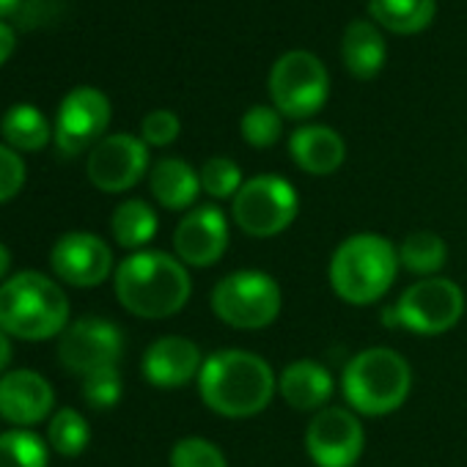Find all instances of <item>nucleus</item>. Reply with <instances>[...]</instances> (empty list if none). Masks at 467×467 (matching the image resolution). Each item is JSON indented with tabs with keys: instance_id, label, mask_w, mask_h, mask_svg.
<instances>
[{
	"instance_id": "nucleus-1",
	"label": "nucleus",
	"mask_w": 467,
	"mask_h": 467,
	"mask_svg": "<svg viewBox=\"0 0 467 467\" xmlns=\"http://www.w3.org/2000/svg\"><path fill=\"white\" fill-rule=\"evenodd\" d=\"M201 401L223 418H254L270 407L278 393V377L273 366L245 349H220L203 358L198 374Z\"/></svg>"
},
{
	"instance_id": "nucleus-2",
	"label": "nucleus",
	"mask_w": 467,
	"mask_h": 467,
	"mask_svg": "<svg viewBox=\"0 0 467 467\" xmlns=\"http://www.w3.org/2000/svg\"><path fill=\"white\" fill-rule=\"evenodd\" d=\"M113 289L116 300L132 317L168 319L187 306L192 281L176 256L162 251H138L116 267Z\"/></svg>"
},
{
	"instance_id": "nucleus-3",
	"label": "nucleus",
	"mask_w": 467,
	"mask_h": 467,
	"mask_svg": "<svg viewBox=\"0 0 467 467\" xmlns=\"http://www.w3.org/2000/svg\"><path fill=\"white\" fill-rule=\"evenodd\" d=\"M399 275V248L382 234H352L330 256L327 278L349 306H371L388 295Z\"/></svg>"
},
{
	"instance_id": "nucleus-4",
	"label": "nucleus",
	"mask_w": 467,
	"mask_h": 467,
	"mask_svg": "<svg viewBox=\"0 0 467 467\" xmlns=\"http://www.w3.org/2000/svg\"><path fill=\"white\" fill-rule=\"evenodd\" d=\"M69 297L45 273H17L0 284V327L20 341H47L67 330Z\"/></svg>"
},
{
	"instance_id": "nucleus-5",
	"label": "nucleus",
	"mask_w": 467,
	"mask_h": 467,
	"mask_svg": "<svg viewBox=\"0 0 467 467\" xmlns=\"http://www.w3.org/2000/svg\"><path fill=\"white\" fill-rule=\"evenodd\" d=\"M341 390L352 412L379 418L396 412L412 390V368L390 347H368L349 358Z\"/></svg>"
},
{
	"instance_id": "nucleus-6",
	"label": "nucleus",
	"mask_w": 467,
	"mask_h": 467,
	"mask_svg": "<svg viewBox=\"0 0 467 467\" xmlns=\"http://www.w3.org/2000/svg\"><path fill=\"white\" fill-rule=\"evenodd\" d=\"M209 306L212 314L228 327L265 330L278 319L284 295L273 275L259 270H237L214 284Z\"/></svg>"
},
{
	"instance_id": "nucleus-7",
	"label": "nucleus",
	"mask_w": 467,
	"mask_h": 467,
	"mask_svg": "<svg viewBox=\"0 0 467 467\" xmlns=\"http://www.w3.org/2000/svg\"><path fill=\"white\" fill-rule=\"evenodd\" d=\"M300 212V195L292 182L278 173H259L245 179L231 198V217L248 237L267 240L286 231Z\"/></svg>"
},
{
	"instance_id": "nucleus-8",
	"label": "nucleus",
	"mask_w": 467,
	"mask_h": 467,
	"mask_svg": "<svg viewBox=\"0 0 467 467\" xmlns=\"http://www.w3.org/2000/svg\"><path fill=\"white\" fill-rule=\"evenodd\" d=\"M270 97L273 108L286 119L317 116L330 97V78L325 64L308 50L284 53L270 69Z\"/></svg>"
},
{
	"instance_id": "nucleus-9",
	"label": "nucleus",
	"mask_w": 467,
	"mask_h": 467,
	"mask_svg": "<svg viewBox=\"0 0 467 467\" xmlns=\"http://www.w3.org/2000/svg\"><path fill=\"white\" fill-rule=\"evenodd\" d=\"M393 314L396 325L415 336H440L459 325L464 314V292L456 281L442 275L420 278L401 292Z\"/></svg>"
},
{
	"instance_id": "nucleus-10",
	"label": "nucleus",
	"mask_w": 467,
	"mask_h": 467,
	"mask_svg": "<svg viewBox=\"0 0 467 467\" xmlns=\"http://www.w3.org/2000/svg\"><path fill=\"white\" fill-rule=\"evenodd\" d=\"M110 99L94 88V86H78L72 88L56 116V146L67 157H78L83 151H91L102 138L110 124Z\"/></svg>"
},
{
	"instance_id": "nucleus-11",
	"label": "nucleus",
	"mask_w": 467,
	"mask_h": 467,
	"mask_svg": "<svg viewBox=\"0 0 467 467\" xmlns=\"http://www.w3.org/2000/svg\"><path fill=\"white\" fill-rule=\"evenodd\" d=\"M366 448V431L358 412L325 407L314 412L306 429V451L317 467H355Z\"/></svg>"
},
{
	"instance_id": "nucleus-12",
	"label": "nucleus",
	"mask_w": 467,
	"mask_h": 467,
	"mask_svg": "<svg viewBox=\"0 0 467 467\" xmlns=\"http://www.w3.org/2000/svg\"><path fill=\"white\" fill-rule=\"evenodd\" d=\"M121 352L124 336L119 325L99 317H83L67 325V330L58 338V360L64 363V368L80 377L119 366Z\"/></svg>"
},
{
	"instance_id": "nucleus-13",
	"label": "nucleus",
	"mask_w": 467,
	"mask_h": 467,
	"mask_svg": "<svg viewBox=\"0 0 467 467\" xmlns=\"http://www.w3.org/2000/svg\"><path fill=\"white\" fill-rule=\"evenodd\" d=\"M149 171V146L127 132L105 135L86 162L91 184L102 192H124L135 187Z\"/></svg>"
},
{
	"instance_id": "nucleus-14",
	"label": "nucleus",
	"mask_w": 467,
	"mask_h": 467,
	"mask_svg": "<svg viewBox=\"0 0 467 467\" xmlns=\"http://www.w3.org/2000/svg\"><path fill=\"white\" fill-rule=\"evenodd\" d=\"M228 248V220L214 203L192 206L173 231V251L184 267H214Z\"/></svg>"
},
{
	"instance_id": "nucleus-15",
	"label": "nucleus",
	"mask_w": 467,
	"mask_h": 467,
	"mask_svg": "<svg viewBox=\"0 0 467 467\" xmlns=\"http://www.w3.org/2000/svg\"><path fill=\"white\" fill-rule=\"evenodd\" d=\"M53 273L78 289L99 286L113 273V251L88 231H69L50 251Z\"/></svg>"
},
{
	"instance_id": "nucleus-16",
	"label": "nucleus",
	"mask_w": 467,
	"mask_h": 467,
	"mask_svg": "<svg viewBox=\"0 0 467 467\" xmlns=\"http://www.w3.org/2000/svg\"><path fill=\"white\" fill-rule=\"evenodd\" d=\"M56 404L50 382L31 368L6 371L0 377V418L12 426L28 429L50 418Z\"/></svg>"
},
{
	"instance_id": "nucleus-17",
	"label": "nucleus",
	"mask_w": 467,
	"mask_h": 467,
	"mask_svg": "<svg viewBox=\"0 0 467 467\" xmlns=\"http://www.w3.org/2000/svg\"><path fill=\"white\" fill-rule=\"evenodd\" d=\"M201 366L203 358L195 341L184 336H162L146 349L140 371L154 388H182L198 379Z\"/></svg>"
},
{
	"instance_id": "nucleus-18",
	"label": "nucleus",
	"mask_w": 467,
	"mask_h": 467,
	"mask_svg": "<svg viewBox=\"0 0 467 467\" xmlns=\"http://www.w3.org/2000/svg\"><path fill=\"white\" fill-rule=\"evenodd\" d=\"M289 154L300 171L311 176H330L344 165L347 143L333 127L306 124L289 135Z\"/></svg>"
},
{
	"instance_id": "nucleus-19",
	"label": "nucleus",
	"mask_w": 467,
	"mask_h": 467,
	"mask_svg": "<svg viewBox=\"0 0 467 467\" xmlns=\"http://www.w3.org/2000/svg\"><path fill=\"white\" fill-rule=\"evenodd\" d=\"M333 374L317 360H295L278 374L281 399L300 412H319L333 396Z\"/></svg>"
},
{
	"instance_id": "nucleus-20",
	"label": "nucleus",
	"mask_w": 467,
	"mask_h": 467,
	"mask_svg": "<svg viewBox=\"0 0 467 467\" xmlns=\"http://www.w3.org/2000/svg\"><path fill=\"white\" fill-rule=\"evenodd\" d=\"M149 187L160 206L171 212H182L195 206V198L201 192V179L187 160L162 157L149 171Z\"/></svg>"
},
{
	"instance_id": "nucleus-21",
	"label": "nucleus",
	"mask_w": 467,
	"mask_h": 467,
	"mask_svg": "<svg viewBox=\"0 0 467 467\" xmlns=\"http://www.w3.org/2000/svg\"><path fill=\"white\" fill-rule=\"evenodd\" d=\"M341 58L352 78L358 80L377 78L388 58V45L379 28L368 20H352L341 39Z\"/></svg>"
},
{
	"instance_id": "nucleus-22",
	"label": "nucleus",
	"mask_w": 467,
	"mask_h": 467,
	"mask_svg": "<svg viewBox=\"0 0 467 467\" xmlns=\"http://www.w3.org/2000/svg\"><path fill=\"white\" fill-rule=\"evenodd\" d=\"M437 0H368V15L390 34L412 36L431 26Z\"/></svg>"
},
{
	"instance_id": "nucleus-23",
	"label": "nucleus",
	"mask_w": 467,
	"mask_h": 467,
	"mask_svg": "<svg viewBox=\"0 0 467 467\" xmlns=\"http://www.w3.org/2000/svg\"><path fill=\"white\" fill-rule=\"evenodd\" d=\"M157 228H160L157 212L146 201H140V198L121 201L113 209L110 231H113L116 245H121L124 251H135L138 254L143 245H149L154 240Z\"/></svg>"
},
{
	"instance_id": "nucleus-24",
	"label": "nucleus",
	"mask_w": 467,
	"mask_h": 467,
	"mask_svg": "<svg viewBox=\"0 0 467 467\" xmlns=\"http://www.w3.org/2000/svg\"><path fill=\"white\" fill-rule=\"evenodd\" d=\"M6 146L15 151H42L53 140V127L45 113L34 105H12L0 121Z\"/></svg>"
},
{
	"instance_id": "nucleus-25",
	"label": "nucleus",
	"mask_w": 467,
	"mask_h": 467,
	"mask_svg": "<svg viewBox=\"0 0 467 467\" xmlns=\"http://www.w3.org/2000/svg\"><path fill=\"white\" fill-rule=\"evenodd\" d=\"M448 259L445 240L434 231H412L399 245V265L420 278H434Z\"/></svg>"
},
{
	"instance_id": "nucleus-26",
	"label": "nucleus",
	"mask_w": 467,
	"mask_h": 467,
	"mask_svg": "<svg viewBox=\"0 0 467 467\" xmlns=\"http://www.w3.org/2000/svg\"><path fill=\"white\" fill-rule=\"evenodd\" d=\"M50 448L28 429H12L0 434V467H47Z\"/></svg>"
},
{
	"instance_id": "nucleus-27",
	"label": "nucleus",
	"mask_w": 467,
	"mask_h": 467,
	"mask_svg": "<svg viewBox=\"0 0 467 467\" xmlns=\"http://www.w3.org/2000/svg\"><path fill=\"white\" fill-rule=\"evenodd\" d=\"M47 442L53 451H58L61 456H78L88 448L91 442V429L86 423V418L72 410L64 407L50 418V429H47Z\"/></svg>"
},
{
	"instance_id": "nucleus-28",
	"label": "nucleus",
	"mask_w": 467,
	"mask_h": 467,
	"mask_svg": "<svg viewBox=\"0 0 467 467\" xmlns=\"http://www.w3.org/2000/svg\"><path fill=\"white\" fill-rule=\"evenodd\" d=\"M198 179H201V190H203L209 198H214V201L234 198V195L240 192V187L245 184L240 165L234 162L231 157H209V160L201 165Z\"/></svg>"
},
{
	"instance_id": "nucleus-29",
	"label": "nucleus",
	"mask_w": 467,
	"mask_h": 467,
	"mask_svg": "<svg viewBox=\"0 0 467 467\" xmlns=\"http://www.w3.org/2000/svg\"><path fill=\"white\" fill-rule=\"evenodd\" d=\"M243 140L254 149H270L284 135V116L273 105H254L240 121Z\"/></svg>"
},
{
	"instance_id": "nucleus-30",
	"label": "nucleus",
	"mask_w": 467,
	"mask_h": 467,
	"mask_svg": "<svg viewBox=\"0 0 467 467\" xmlns=\"http://www.w3.org/2000/svg\"><path fill=\"white\" fill-rule=\"evenodd\" d=\"M171 467H228V459L206 437H182L171 448Z\"/></svg>"
},
{
	"instance_id": "nucleus-31",
	"label": "nucleus",
	"mask_w": 467,
	"mask_h": 467,
	"mask_svg": "<svg viewBox=\"0 0 467 467\" xmlns=\"http://www.w3.org/2000/svg\"><path fill=\"white\" fill-rule=\"evenodd\" d=\"M121 374H119V366L113 368H102V371H94L88 377H83V399L88 407L94 410H110L119 404L121 399Z\"/></svg>"
},
{
	"instance_id": "nucleus-32",
	"label": "nucleus",
	"mask_w": 467,
	"mask_h": 467,
	"mask_svg": "<svg viewBox=\"0 0 467 467\" xmlns=\"http://www.w3.org/2000/svg\"><path fill=\"white\" fill-rule=\"evenodd\" d=\"M182 132V121L173 110H151L140 121V140L146 146H171Z\"/></svg>"
},
{
	"instance_id": "nucleus-33",
	"label": "nucleus",
	"mask_w": 467,
	"mask_h": 467,
	"mask_svg": "<svg viewBox=\"0 0 467 467\" xmlns=\"http://www.w3.org/2000/svg\"><path fill=\"white\" fill-rule=\"evenodd\" d=\"M26 184V162L23 157L6 146V143H0V203H6L12 201Z\"/></svg>"
},
{
	"instance_id": "nucleus-34",
	"label": "nucleus",
	"mask_w": 467,
	"mask_h": 467,
	"mask_svg": "<svg viewBox=\"0 0 467 467\" xmlns=\"http://www.w3.org/2000/svg\"><path fill=\"white\" fill-rule=\"evenodd\" d=\"M15 47H17V36H15V28H12L9 23H4V20H0V67H4V64H6V61L12 58Z\"/></svg>"
},
{
	"instance_id": "nucleus-35",
	"label": "nucleus",
	"mask_w": 467,
	"mask_h": 467,
	"mask_svg": "<svg viewBox=\"0 0 467 467\" xmlns=\"http://www.w3.org/2000/svg\"><path fill=\"white\" fill-rule=\"evenodd\" d=\"M12 363V336L0 327V374H4Z\"/></svg>"
},
{
	"instance_id": "nucleus-36",
	"label": "nucleus",
	"mask_w": 467,
	"mask_h": 467,
	"mask_svg": "<svg viewBox=\"0 0 467 467\" xmlns=\"http://www.w3.org/2000/svg\"><path fill=\"white\" fill-rule=\"evenodd\" d=\"M9 267H12V254L4 243H0V281L9 275Z\"/></svg>"
},
{
	"instance_id": "nucleus-37",
	"label": "nucleus",
	"mask_w": 467,
	"mask_h": 467,
	"mask_svg": "<svg viewBox=\"0 0 467 467\" xmlns=\"http://www.w3.org/2000/svg\"><path fill=\"white\" fill-rule=\"evenodd\" d=\"M20 4H23V0H0V20H6V17L17 15Z\"/></svg>"
}]
</instances>
